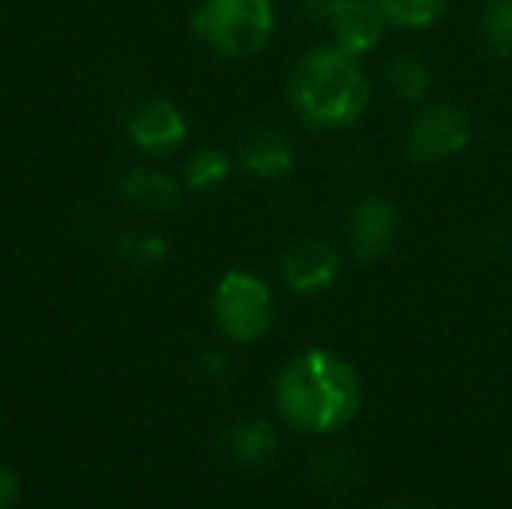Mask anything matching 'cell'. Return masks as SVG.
<instances>
[{
    "mask_svg": "<svg viewBox=\"0 0 512 509\" xmlns=\"http://www.w3.org/2000/svg\"><path fill=\"white\" fill-rule=\"evenodd\" d=\"M288 102L303 126L339 132L354 126L372 105V81L360 57L324 42L291 66Z\"/></svg>",
    "mask_w": 512,
    "mask_h": 509,
    "instance_id": "cell-1",
    "label": "cell"
},
{
    "mask_svg": "<svg viewBox=\"0 0 512 509\" xmlns=\"http://www.w3.org/2000/svg\"><path fill=\"white\" fill-rule=\"evenodd\" d=\"M282 420L309 435H330L360 408V378L333 351L309 348L291 357L273 387Z\"/></svg>",
    "mask_w": 512,
    "mask_h": 509,
    "instance_id": "cell-2",
    "label": "cell"
},
{
    "mask_svg": "<svg viewBox=\"0 0 512 509\" xmlns=\"http://www.w3.org/2000/svg\"><path fill=\"white\" fill-rule=\"evenodd\" d=\"M192 27L213 54L225 60H249L273 39L276 12L270 0H204Z\"/></svg>",
    "mask_w": 512,
    "mask_h": 509,
    "instance_id": "cell-3",
    "label": "cell"
},
{
    "mask_svg": "<svg viewBox=\"0 0 512 509\" xmlns=\"http://www.w3.org/2000/svg\"><path fill=\"white\" fill-rule=\"evenodd\" d=\"M474 144V123L453 102H423L405 129V156L420 168L459 159Z\"/></svg>",
    "mask_w": 512,
    "mask_h": 509,
    "instance_id": "cell-4",
    "label": "cell"
},
{
    "mask_svg": "<svg viewBox=\"0 0 512 509\" xmlns=\"http://www.w3.org/2000/svg\"><path fill=\"white\" fill-rule=\"evenodd\" d=\"M216 330L231 342H258L273 327V294L264 279L228 270L213 291Z\"/></svg>",
    "mask_w": 512,
    "mask_h": 509,
    "instance_id": "cell-5",
    "label": "cell"
},
{
    "mask_svg": "<svg viewBox=\"0 0 512 509\" xmlns=\"http://www.w3.org/2000/svg\"><path fill=\"white\" fill-rule=\"evenodd\" d=\"M342 234L357 261H378L399 237V207L384 195H366L348 210Z\"/></svg>",
    "mask_w": 512,
    "mask_h": 509,
    "instance_id": "cell-6",
    "label": "cell"
},
{
    "mask_svg": "<svg viewBox=\"0 0 512 509\" xmlns=\"http://www.w3.org/2000/svg\"><path fill=\"white\" fill-rule=\"evenodd\" d=\"M342 255L333 243L318 237H303L285 246L279 258V276L288 291L300 297L324 294L339 282Z\"/></svg>",
    "mask_w": 512,
    "mask_h": 509,
    "instance_id": "cell-7",
    "label": "cell"
},
{
    "mask_svg": "<svg viewBox=\"0 0 512 509\" xmlns=\"http://www.w3.org/2000/svg\"><path fill=\"white\" fill-rule=\"evenodd\" d=\"M126 132H129L132 144L141 147L144 153H168L186 141L189 126H186L183 111L174 102L147 99L129 114Z\"/></svg>",
    "mask_w": 512,
    "mask_h": 509,
    "instance_id": "cell-8",
    "label": "cell"
},
{
    "mask_svg": "<svg viewBox=\"0 0 512 509\" xmlns=\"http://www.w3.org/2000/svg\"><path fill=\"white\" fill-rule=\"evenodd\" d=\"M237 162L249 177L276 183V180L291 177V171L297 168V150H294L291 138L282 135L279 129L255 126L240 138Z\"/></svg>",
    "mask_w": 512,
    "mask_h": 509,
    "instance_id": "cell-9",
    "label": "cell"
},
{
    "mask_svg": "<svg viewBox=\"0 0 512 509\" xmlns=\"http://www.w3.org/2000/svg\"><path fill=\"white\" fill-rule=\"evenodd\" d=\"M327 27L333 45H339L354 57H363L384 42L390 21L375 0H342Z\"/></svg>",
    "mask_w": 512,
    "mask_h": 509,
    "instance_id": "cell-10",
    "label": "cell"
},
{
    "mask_svg": "<svg viewBox=\"0 0 512 509\" xmlns=\"http://www.w3.org/2000/svg\"><path fill=\"white\" fill-rule=\"evenodd\" d=\"M117 192L120 201L138 216H168L180 207V186L168 174L150 168H132L120 180Z\"/></svg>",
    "mask_w": 512,
    "mask_h": 509,
    "instance_id": "cell-11",
    "label": "cell"
},
{
    "mask_svg": "<svg viewBox=\"0 0 512 509\" xmlns=\"http://www.w3.org/2000/svg\"><path fill=\"white\" fill-rule=\"evenodd\" d=\"M387 93L402 105H423L432 90V66L411 48L393 51L381 69Z\"/></svg>",
    "mask_w": 512,
    "mask_h": 509,
    "instance_id": "cell-12",
    "label": "cell"
},
{
    "mask_svg": "<svg viewBox=\"0 0 512 509\" xmlns=\"http://www.w3.org/2000/svg\"><path fill=\"white\" fill-rule=\"evenodd\" d=\"M222 447L237 465H264L267 459L276 456L279 435L273 423L252 417V420H237L222 432Z\"/></svg>",
    "mask_w": 512,
    "mask_h": 509,
    "instance_id": "cell-13",
    "label": "cell"
},
{
    "mask_svg": "<svg viewBox=\"0 0 512 509\" xmlns=\"http://www.w3.org/2000/svg\"><path fill=\"white\" fill-rule=\"evenodd\" d=\"M477 36L489 57L512 60V0H483L477 15Z\"/></svg>",
    "mask_w": 512,
    "mask_h": 509,
    "instance_id": "cell-14",
    "label": "cell"
},
{
    "mask_svg": "<svg viewBox=\"0 0 512 509\" xmlns=\"http://www.w3.org/2000/svg\"><path fill=\"white\" fill-rule=\"evenodd\" d=\"M309 474L324 489H351L360 480V462L351 450L339 444H327L312 450L309 456Z\"/></svg>",
    "mask_w": 512,
    "mask_h": 509,
    "instance_id": "cell-15",
    "label": "cell"
},
{
    "mask_svg": "<svg viewBox=\"0 0 512 509\" xmlns=\"http://www.w3.org/2000/svg\"><path fill=\"white\" fill-rule=\"evenodd\" d=\"M111 255L129 270H153L165 258V240L150 231H126L114 240Z\"/></svg>",
    "mask_w": 512,
    "mask_h": 509,
    "instance_id": "cell-16",
    "label": "cell"
},
{
    "mask_svg": "<svg viewBox=\"0 0 512 509\" xmlns=\"http://www.w3.org/2000/svg\"><path fill=\"white\" fill-rule=\"evenodd\" d=\"M231 156L216 147H201L186 162V186L195 192H210L231 177Z\"/></svg>",
    "mask_w": 512,
    "mask_h": 509,
    "instance_id": "cell-17",
    "label": "cell"
},
{
    "mask_svg": "<svg viewBox=\"0 0 512 509\" xmlns=\"http://www.w3.org/2000/svg\"><path fill=\"white\" fill-rule=\"evenodd\" d=\"M375 3L384 9L393 27H405V30H426L447 9V0H375Z\"/></svg>",
    "mask_w": 512,
    "mask_h": 509,
    "instance_id": "cell-18",
    "label": "cell"
},
{
    "mask_svg": "<svg viewBox=\"0 0 512 509\" xmlns=\"http://www.w3.org/2000/svg\"><path fill=\"white\" fill-rule=\"evenodd\" d=\"M195 369H198V375L204 381H216L219 384V381H225L231 375V357L225 351H219V348H207V351L198 354Z\"/></svg>",
    "mask_w": 512,
    "mask_h": 509,
    "instance_id": "cell-19",
    "label": "cell"
},
{
    "mask_svg": "<svg viewBox=\"0 0 512 509\" xmlns=\"http://www.w3.org/2000/svg\"><path fill=\"white\" fill-rule=\"evenodd\" d=\"M339 3L342 0H294L300 18L309 21V24H330V18L339 9Z\"/></svg>",
    "mask_w": 512,
    "mask_h": 509,
    "instance_id": "cell-20",
    "label": "cell"
},
{
    "mask_svg": "<svg viewBox=\"0 0 512 509\" xmlns=\"http://www.w3.org/2000/svg\"><path fill=\"white\" fill-rule=\"evenodd\" d=\"M15 495H18V480L12 471L0 468V509L12 507L15 504Z\"/></svg>",
    "mask_w": 512,
    "mask_h": 509,
    "instance_id": "cell-21",
    "label": "cell"
},
{
    "mask_svg": "<svg viewBox=\"0 0 512 509\" xmlns=\"http://www.w3.org/2000/svg\"><path fill=\"white\" fill-rule=\"evenodd\" d=\"M381 509H426V507H417V504H390V507H381Z\"/></svg>",
    "mask_w": 512,
    "mask_h": 509,
    "instance_id": "cell-22",
    "label": "cell"
}]
</instances>
